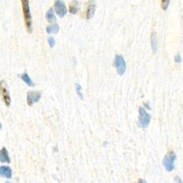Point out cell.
Wrapping results in <instances>:
<instances>
[{
  "label": "cell",
  "mask_w": 183,
  "mask_h": 183,
  "mask_svg": "<svg viewBox=\"0 0 183 183\" xmlns=\"http://www.w3.org/2000/svg\"><path fill=\"white\" fill-rule=\"evenodd\" d=\"M22 8H23V18H24V23L26 25L27 32L32 33V16H31L30 9H29V4L28 0H22Z\"/></svg>",
  "instance_id": "6da1fadb"
},
{
  "label": "cell",
  "mask_w": 183,
  "mask_h": 183,
  "mask_svg": "<svg viewBox=\"0 0 183 183\" xmlns=\"http://www.w3.org/2000/svg\"><path fill=\"white\" fill-rule=\"evenodd\" d=\"M176 159H177V155L173 151H169L166 153L163 160V165L166 171L171 172L174 169Z\"/></svg>",
  "instance_id": "7a4b0ae2"
},
{
  "label": "cell",
  "mask_w": 183,
  "mask_h": 183,
  "mask_svg": "<svg viewBox=\"0 0 183 183\" xmlns=\"http://www.w3.org/2000/svg\"><path fill=\"white\" fill-rule=\"evenodd\" d=\"M113 66L116 67L117 73L120 76H122L126 70V65L125 60L122 55H116L114 60H113Z\"/></svg>",
  "instance_id": "3957f363"
},
{
  "label": "cell",
  "mask_w": 183,
  "mask_h": 183,
  "mask_svg": "<svg viewBox=\"0 0 183 183\" xmlns=\"http://www.w3.org/2000/svg\"><path fill=\"white\" fill-rule=\"evenodd\" d=\"M150 120H151V116H150L149 113L146 112L144 108L141 107L139 109V125L143 128L147 127L149 124Z\"/></svg>",
  "instance_id": "277c9868"
},
{
  "label": "cell",
  "mask_w": 183,
  "mask_h": 183,
  "mask_svg": "<svg viewBox=\"0 0 183 183\" xmlns=\"http://www.w3.org/2000/svg\"><path fill=\"white\" fill-rule=\"evenodd\" d=\"M0 94L2 97L4 102L7 106H10L11 103V99L9 94L8 89L6 82L5 81H0Z\"/></svg>",
  "instance_id": "5b68a950"
},
{
  "label": "cell",
  "mask_w": 183,
  "mask_h": 183,
  "mask_svg": "<svg viewBox=\"0 0 183 183\" xmlns=\"http://www.w3.org/2000/svg\"><path fill=\"white\" fill-rule=\"evenodd\" d=\"M41 92H28L27 95V102L28 106H32L36 102H39L41 98Z\"/></svg>",
  "instance_id": "8992f818"
},
{
  "label": "cell",
  "mask_w": 183,
  "mask_h": 183,
  "mask_svg": "<svg viewBox=\"0 0 183 183\" xmlns=\"http://www.w3.org/2000/svg\"><path fill=\"white\" fill-rule=\"evenodd\" d=\"M54 10L60 18L64 17L67 13V7L64 2L56 0L54 2Z\"/></svg>",
  "instance_id": "52a82bcc"
},
{
  "label": "cell",
  "mask_w": 183,
  "mask_h": 183,
  "mask_svg": "<svg viewBox=\"0 0 183 183\" xmlns=\"http://www.w3.org/2000/svg\"><path fill=\"white\" fill-rule=\"evenodd\" d=\"M12 169L7 166H0V177H5L7 179H10L12 177Z\"/></svg>",
  "instance_id": "ba28073f"
},
{
  "label": "cell",
  "mask_w": 183,
  "mask_h": 183,
  "mask_svg": "<svg viewBox=\"0 0 183 183\" xmlns=\"http://www.w3.org/2000/svg\"><path fill=\"white\" fill-rule=\"evenodd\" d=\"M0 162L2 163H10V157L9 156L8 152L5 147H2L0 150Z\"/></svg>",
  "instance_id": "9c48e42d"
},
{
  "label": "cell",
  "mask_w": 183,
  "mask_h": 183,
  "mask_svg": "<svg viewBox=\"0 0 183 183\" xmlns=\"http://www.w3.org/2000/svg\"><path fill=\"white\" fill-rule=\"evenodd\" d=\"M95 5L93 3L90 4V5L88 6L87 10H86L85 12V14H84L86 19H89V18L92 17L93 15L95 13Z\"/></svg>",
  "instance_id": "30bf717a"
},
{
  "label": "cell",
  "mask_w": 183,
  "mask_h": 183,
  "mask_svg": "<svg viewBox=\"0 0 183 183\" xmlns=\"http://www.w3.org/2000/svg\"><path fill=\"white\" fill-rule=\"evenodd\" d=\"M20 77H21V79L23 80V81L25 82V83L27 84L29 87H34V82L32 81V80L31 79V78L29 76V75L27 74V73H23V74L20 76Z\"/></svg>",
  "instance_id": "8fae6325"
},
{
  "label": "cell",
  "mask_w": 183,
  "mask_h": 183,
  "mask_svg": "<svg viewBox=\"0 0 183 183\" xmlns=\"http://www.w3.org/2000/svg\"><path fill=\"white\" fill-rule=\"evenodd\" d=\"M151 45L152 49L153 52H156L157 50V39L156 36V33L152 32L151 36Z\"/></svg>",
  "instance_id": "7c38bea8"
},
{
  "label": "cell",
  "mask_w": 183,
  "mask_h": 183,
  "mask_svg": "<svg viewBox=\"0 0 183 183\" xmlns=\"http://www.w3.org/2000/svg\"><path fill=\"white\" fill-rule=\"evenodd\" d=\"M45 18H46L47 21L50 22V23H52V22H54L55 21H56V17H55L54 10H53L52 8H50L47 11L46 15H45Z\"/></svg>",
  "instance_id": "4fadbf2b"
},
{
  "label": "cell",
  "mask_w": 183,
  "mask_h": 183,
  "mask_svg": "<svg viewBox=\"0 0 183 183\" xmlns=\"http://www.w3.org/2000/svg\"><path fill=\"white\" fill-rule=\"evenodd\" d=\"M59 31V24H57V23H55V24L53 25H48L46 27V32L48 34L57 33Z\"/></svg>",
  "instance_id": "5bb4252c"
},
{
  "label": "cell",
  "mask_w": 183,
  "mask_h": 183,
  "mask_svg": "<svg viewBox=\"0 0 183 183\" xmlns=\"http://www.w3.org/2000/svg\"><path fill=\"white\" fill-rule=\"evenodd\" d=\"M77 5H78V2H73L70 3V7H69V10L70 13L72 14H76L77 12H78V7H77Z\"/></svg>",
  "instance_id": "9a60e30c"
},
{
  "label": "cell",
  "mask_w": 183,
  "mask_h": 183,
  "mask_svg": "<svg viewBox=\"0 0 183 183\" xmlns=\"http://www.w3.org/2000/svg\"><path fill=\"white\" fill-rule=\"evenodd\" d=\"M76 89L78 96L81 99H83V93H82L81 91V86L79 84H76Z\"/></svg>",
  "instance_id": "2e32d148"
},
{
  "label": "cell",
  "mask_w": 183,
  "mask_h": 183,
  "mask_svg": "<svg viewBox=\"0 0 183 183\" xmlns=\"http://www.w3.org/2000/svg\"><path fill=\"white\" fill-rule=\"evenodd\" d=\"M169 2H170L168 0H163V1H161V7L163 8V10H166L167 9Z\"/></svg>",
  "instance_id": "e0dca14e"
},
{
  "label": "cell",
  "mask_w": 183,
  "mask_h": 183,
  "mask_svg": "<svg viewBox=\"0 0 183 183\" xmlns=\"http://www.w3.org/2000/svg\"><path fill=\"white\" fill-rule=\"evenodd\" d=\"M48 43L49 46L51 48H53L55 45L56 42H55V40L54 38H52V37H49L48 39Z\"/></svg>",
  "instance_id": "ac0fdd59"
},
{
  "label": "cell",
  "mask_w": 183,
  "mask_h": 183,
  "mask_svg": "<svg viewBox=\"0 0 183 183\" xmlns=\"http://www.w3.org/2000/svg\"><path fill=\"white\" fill-rule=\"evenodd\" d=\"M174 61L176 62H178V63H180L181 62H182V58H181L180 55L179 54H177L174 56Z\"/></svg>",
  "instance_id": "d6986e66"
},
{
  "label": "cell",
  "mask_w": 183,
  "mask_h": 183,
  "mask_svg": "<svg viewBox=\"0 0 183 183\" xmlns=\"http://www.w3.org/2000/svg\"><path fill=\"white\" fill-rule=\"evenodd\" d=\"M174 180L177 183H183L182 179H181L179 177H178V176H176L175 178H174Z\"/></svg>",
  "instance_id": "ffe728a7"
},
{
  "label": "cell",
  "mask_w": 183,
  "mask_h": 183,
  "mask_svg": "<svg viewBox=\"0 0 183 183\" xmlns=\"http://www.w3.org/2000/svg\"><path fill=\"white\" fill-rule=\"evenodd\" d=\"M137 183H146V180H144V179H138V182Z\"/></svg>",
  "instance_id": "44dd1931"
},
{
  "label": "cell",
  "mask_w": 183,
  "mask_h": 183,
  "mask_svg": "<svg viewBox=\"0 0 183 183\" xmlns=\"http://www.w3.org/2000/svg\"><path fill=\"white\" fill-rule=\"evenodd\" d=\"M2 124L0 123V130L2 129Z\"/></svg>",
  "instance_id": "7402d4cb"
},
{
  "label": "cell",
  "mask_w": 183,
  "mask_h": 183,
  "mask_svg": "<svg viewBox=\"0 0 183 183\" xmlns=\"http://www.w3.org/2000/svg\"><path fill=\"white\" fill-rule=\"evenodd\" d=\"M5 183H11V182H5Z\"/></svg>",
  "instance_id": "603a6c76"
}]
</instances>
